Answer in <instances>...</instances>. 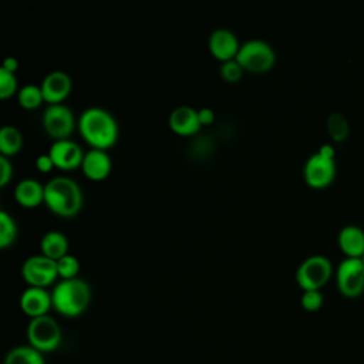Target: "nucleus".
Returning <instances> with one entry per match:
<instances>
[{"label": "nucleus", "mask_w": 364, "mask_h": 364, "mask_svg": "<svg viewBox=\"0 0 364 364\" xmlns=\"http://www.w3.org/2000/svg\"><path fill=\"white\" fill-rule=\"evenodd\" d=\"M78 131L91 149L108 151L119 136L117 119L111 112L101 107H90L84 109L78 118Z\"/></svg>", "instance_id": "1"}, {"label": "nucleus", "mask_w": 364, "mask_h": 364, "mask_svg": "<svg viewBox=\"0 0 364 364\" xmlns=\"http://www.w3.org/2000/svg\"><path fill=\"white\" fill-rule=\"evenodd\" d=\"M84 203L80 185L67 176L51 178L44 185V205L58 218H75Z\"/></svg>", "instance_id": "2"}, {"label": "nucleus", "mask_w": 364, "mask_h": 364, "mask_svg": "<svg viewBox=\"0 0 364 364\" xmlns=\"http://www.w3.org/2000/svg\"><path fill=\"white\" fill-rule=\"evenodd\" d=\"M53 309L64 316V317H78L81 316L90 306L92 293L90 284L80 279H68V280H60L53 291Z\"/></svg>", "instance_id": "3"}, {"label": "nucleus", "mask_w": 364, "mask_h": 364, "mask_svg": "<svg viewBox=\"0 0 364 364\" xmlns=\"http://www.w3.org/2000/svg\"><path fill=\"white\" fill-rule=\"evenodd\" d=\"M304 182L313 189H321L328 186L336 178V161L334 148L324 144L317 152L310 155L303 166Z\"/></svg>", "instance_id": "4"}, {"label": "nucleus", "mask_w": 364, "mask_h": 364, "mask_svg": "<svg viewBox=\"0 0 364 364\" xmlns=\"http://www.w3.org/2000/svg\"><path fill=\"white\" fill-rule=\"evenodd\" d=\"M236 61L240 64L243 71L253 74H263L270 71L276 64L274 48L263 40H247L242 43Z\"/></svg>", "instance_id": "5"}, {"label": "nucleus", "mask_w": 364, "mask_h": 364, "mask_svg": "<svg viewBox=\"0 0 364 364\" xmlns=\"http://www.w3.org/2000/svg\"><path fill=\"white\" fill-rule=\"evenodd\" d=\"M333 264L324 255H311L306 257L296 270V283L306 290H320L331 277Z\"/></svg>", "instance_id": "6"}, {"label": "nucleus", "mask_w": 364, "mask_h": 364, "mask_svg": "<svg viewBox=\"0 0 364 364\" xmlns=\"http://www.w3.org/2000/svg\"><path fill=\"white\" fill-rule=\"evenodd\" d=\"M63 333L58 323L51 316L30 318L27 326V340L40 353H53L61 344Z\"/></svg>", "instance_id": "7"}, {"label": "nucleus", "mask_w": 364, "mask_h": 364, "mask_svg": "<svg viewBox=\"0 0 364 364\" xmlns=\"http://www.w3.org/2000/svg\"><path fill=\"white\" fill-rule=\"evenodd\" d=\"M77 124L71 108L64 104L47 105L41 115L43 129L53 141L70 139Z\"/></svg>", "instance_id": "8"}, {"label": "nucleus", "mask_w": 364, "mask_h": 364, "mask_svg": "<svg viewBox=\"0 0 364 364\" xmlns=\"http://www.w3.org/2000/svg\"><path fill=\"white\" fill-rule=\"evenodd\" d=\"M336 282L344 297L354 299L364 291V263L360 257L343 259L336 270Z\"/></svg>", "instance_id": "9"}, {"label": "nucleus", "mask_w": 364, "mask_h": 364, "mask_svg": "<svg viewBox=\"0 0 364 364\" xmlns=\"http://www.w3.org/2000/svg\"><path fill=\"white\" fill-rule=\"evenodd\" d=\"M21 277L30 287H44L55 282L58 277L57 262L44 255H33L23 262Z\"/></svg>", "instance_id": "10"}, {"label": "nucleus", "mask_w": 364, "mask_h": 364, "mask_svg": "<svg viewBox=\"0 0 364 364\" xmlns=\"http://www.w3.org/2000/svg\"><path fill=\"white\" fill-rule=\"evenodd\" d=\"M47 154L57 169L75 171L77 168H81L85 152H82L80 145L73 139H61L53 141Z\"/></svg>", "instance_id": "11"}, {"label": "nucleus", "mask_w": 364, "mask_h": 364, "mask_svg": "<svg viewBox=\"0 0 364 364\" xmlns=\"http://www.w3.org/2000/svg\"><path fill=\"white\" fill-rule=\"evenodd\" d=\"M40 88L44 97V102L47 105L63 104L67 100V97L71 94L73 81L65 71L55 70L48 73L43 78Z\"/></svg>", "instance_id": "12"}, {"label": "nucleus", "mask_w": 364, "mask_h": 364, "mask_svg": "<svg viewBox=\"0 0 364 364\" xmlns=\"http://www.w3.org/2000/svg\"><path fill=\"white\" fill-rule=\"evenodd\" d=\"M240 46L242 44L239 43L236 34L228 28H218L212 31L208 40L210 55L220 63L236 60Z\"/></svg>", "instance_id": "13"}, {"label": "nucleus", "mask_w": 364, "mask_h": 364, "mask_svg": "<svg viewBox=\"0 0 364 364\" xmlns=\"http://www.w3.org/2000/svg\"><path fill=\"white\" fill-rule=\"evenodd\" d=\"M20 309L30 318L47 316L53 307L51 293L44 287H27L20 296Z\"/></svg>", "instance_id": "14"}, {"label": "nucleus", "mask_w": 364, "mask_h": 364, "mask_svg": "<svg viewBox=\"0 0 364 364\" xmlns=\"http://www.w3.org/2000/svg\"><path fill=\"white\" fill-rule=\"evenodd\" d=\"M81 171L84 176L92 182L105 181L112 171L111 156L107 151L90 149L84 154Z\"/></svg>", "instance_id": "15"}, {"label": "nucleus", "mask_w": 364, "mask_h": 364, "mask_svg": "<svg viewBox=\"0 0 364 364\" xmlns=\"http://www.w3.org/2000/svg\"><path fill=\"white\" fill-rule=\"evenodd\" d=\"M168 125L169 129L179 136H192L202 128L198 109L188 105H181L172 109L168 118Z\"/></svg>", "instance_id": "16"}, {"label": "nucleus", "mask_w": 364, "mask_h": 364, "mask_svg": "<svg viewBox=\"0 0 364 364\" xmlns=\"http://www.w3.org/2000/svg\"><path fill=\"white\" fill-rule=\"evenodd\" d=\"M14 199L21 208L34 209L44 203V185L33 178H26L16 185Z\"/></svg>", "instance_id": "17"}, {"label": "nucleus", "mask_w": 364, "mask_h": 364, "mask_svg": "<svg viewBox=\"0 0 364 364\" xmlns=\"http://www.w3.org/2000/svg\"><path fill=\"white\" fill-rule=\"evenodd\" d=\"M337 242L346 257H361L364 253V229L358 225H346L340 229Z\"/></svg>", "instance_id": "18"}, {"label": "nucleus", "mask_w": 364, "mask_h": 364, "mask_svg": "<svg viewBox=\"0 0 364 364\" xmlns=\"http://www.w3.org/2000/svg\"><path fill=\"white\" fill-rule=\"evenodd\" d=\"M68 249H70V243H68L67 236L57 230H50V232L44 233L40 240L41 255H44L46 257L55 260V262L58 259H61L63 256L68 255Z\"/></svg>", "instance_id": "19"}, {"label": "nucleus", "mask_w": 364, "mask_h": 364, "mask_svg": "<svg viewBox=\"0 0 364 364\" xmlns=\"http://www.w3.org/2000/svg\"><path fill=\"white\" fill-rule=\"evenodd\" d=\"M23 135L18 128L13 125H4L0 129V155L11 158L23 149Z\"/></svg>", "instance_id": "20"}, {"label": "nucleus", "mask_w": 364, "mask_h": 364, "mask_svg": "<svg viewBox=\"0 0 364 364\" xmlns=\"http://www.w3.org/2000/svg\"><path fill=\"white\" fill-rule=\"evenodd\" d=\"M4 364H46L44 354L30 344L13 347L4 357Z\"/></svg>", "instance_id": "21"}, {"label": "nucleus", "mask_w": 364, "mask_h": 364, "mask_svg": "<svg viewBox=\"0 0 364 364\" xmlns=\"http://www.w3.org/2000/svg\"><path fill=\"white\" fill-rule=\"evenodd\" d=\"M17 102L23 109H27V111L37 109L44 102V97L40 85L27 84L21 87L17 92Z\"/></svg>", "instance_id": "22"}, {"label": "nucleus", "mask_w": 364, "mask_h": 364, "mask_svg": "<svg viewBox=\"0 0 364 364\" xmlns=\"http://www.w3.org/2000/svg\"><path fill=\"white\" fill-rule=\"evenodd\" d=\"M327 131L333 141L343 142L350 134V125L347 118L341 112H333L327 118Z\"/></svg>", "instance_id": "23"}, {"label": "nucleus", "mask_w": 364, "mask_h": 364, "mask_svg": "<svg viewBox=\"0 0 364 364\" xmlns=\"http://www.w3.org/2000/svg\"><path fill=\"white\" fill-rule=\"evenodd\" d=\"M17 239L16 220L6 210H0V247L7 249Z\"/></svg>", "instance_id": "24"}, {"label": "nucleus", "mask_w": 364, "mask_h": 364, "mask_svg": "<svg viewBox=\"0 0 364 364\" xmlns=\"http://www.w3.org/2000/svg\"><path fill=\"white\" fill-rule=\"evenodd\" d=\"M80 269H81L80 260L71 253H68L57 260V272H58V277H61V280L78 277Z\"/></svg>", "instance_id": "25"}, {"label": "nucleus", "mask_w": 364, "mask_h": 364, "mask_svg": "<svg viewBox=\"0 0 364 364\" xmlns=\"http://www.w3.org/2000/svg\"><path fill=\"white\" fill-rule=\"evenodd\" d=\"M18 92V84L16 73H10L0 67V98L9 100Z\"/></svg>", "instance_id": "26"}, {"label": "nucleus", "mask_w": 364, "mask_h": 364, "mask_svg": "<svg viewBox=\"0 0 364 364\" xmlns=\"http://www.w3.org/2000/svg\"><path fill=\"white\" fill-rule=\"evenodd\" d=\"M243 73H245L243 68L240 67V64H239L236 60H230V61L222 63V64H220V68H219L220 78H222L225 82H229V84L237 82V81L242 78Z\"/></svg>", "instance_id": "27"}, {"label": "nucleus", "mask_w": 364, "mask_h": 364, "mask_svg": "<svg viewBox=\"0 0 364 364\" xmlns=\"http://www.w3.org/2000/svg\"><path fill=\"white\" fill-rule=\"evenodd\" d=\"M300 303L306 311H317L323 307L324 297L320 290H306L301 294Z\"/></svg>", "instance_id": "28"}, {"label": "nucleus", "mask_w": 364, "mask_h": 364, "mask_svg": "<svg viewBox=\"0 0 364 364\" xmlns=\"http://www.w3.org/2000/svg\"><path fill=\"white\" fill-rule=\"evenodd\" d=\"M13 179V164L10 158L0 155V186H7Z\"/></svg>", "instance_id": "29"}, {"label": "nucleus", "mask_w": 364, "mask_h": 364, "mask_svg": "<svg viewBox=\"0 0 364 364\" xmlns=\"http://www.w3.org/2000/svg\"><path fill=\"white\" fill-rule=\"evenodd\" d=\"M36 168H37L41 173H48V172H51V169L55 168V166H54V162H53V159L50 158L48 154H41V155H38L37 159H36Z\"/></svg>", "instance_id": "30"}, {"label": "nucleus", "mask_w": 364, "mask_h": 364, "mask_svg": "<svg viewBox=\"0 0 364 364\" xmlns=\"http://www.w3.org/2000/svg\"><path fill=\"white\" fill-rule=\"evenodd\" d=\"M198 115H199V121L202 127H208L212 125L215 122V112L210 108H200L198 109Z\"/></svg>", "instance_id": "31"}, {"label": "nucleus", "mask_w": 364, "mask_h": 364, "mask_svg": "<svg viewBox=\"0 0 364 364\" xmlns=\"http://www.w3.org/2000/svg\"><path fill=\"white\" fill-rule=\"evenodd\" d=\"M18 65H20V63H18V60H17L16 57H6V58L3 60L1 68L7 70V71H10V73H16L17 68H18Z\"/></svg>", "instance_id": "32"}, {"label": "nucleus", "mask_w": 364, "mask_h": 364, "mask_svg": "<svg viewBox=\"0 0 364 364\" xmlns=\"http://www.w3.org/2000/svg\"><path fill=\"white\" fill-rule=\"evenodd\" d=\"M360 259H361V262H363V263H364V253H363V256H361V257H360Z\"/></svg>", "instance_id": "33"}]
</instances>
